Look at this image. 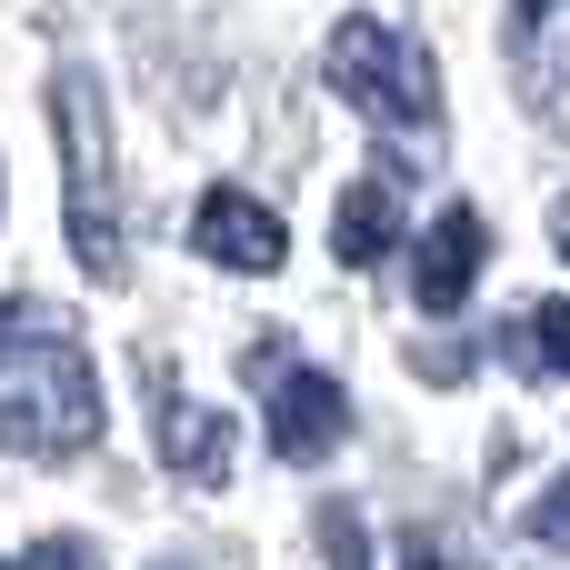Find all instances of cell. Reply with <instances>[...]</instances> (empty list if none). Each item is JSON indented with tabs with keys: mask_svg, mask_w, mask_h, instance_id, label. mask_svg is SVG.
<instances>
[{
	"mask_svg": "<svg viewBox=\"0 0 570 570\" xmlns=\"http://www.w3.org/2000/svg\"><path fill=\"white\" fill-rule=\"evenodd\" d=\"M0 421H10V451H20V461H70V451H90V431H100V381H90L80 341H70L40 301H10Z\"/></svg>",
	"mask_w": 570,
	"mask_h": 570,
	"instance_id": "1",
	"label": "cell"
},
{
	"mask_svg": "<svg viewBox=\"0 0 570 570\" xmlns=\"http://www.w3.org/2000/svg\"><path fill=\"white\" fill-rule=\"evenodd\" d=\"M321 70H331V90H341L361 120H381V130H421V120H431V60H421V40H401L391 20H341L331 50H321Z\"/></svg>",
	"mask_w": 570,
	"mask_h": 570,
	"instance_id": "2",
	"label": "cell"
},
{
	"mask_svg": "<svg viewBox=\"0 0 570 570\" xmlns=\"http://www.w3.org/2000/svg\"><path fill=\"white\" fill-rule=\"evenodd\" d=\"M60 140H70V240H80V271L90 281H120V220H110V170H100V110L90 90L70 80L60 90Z\"/></svg>",
	"mask_w": 570,
	"mask_h": 570,
	"instance_id": "3",
	"label": "cell"
},
{
	"mask_svg": "<svg viewBox=\"0 0 570 570\" xmlns=\"http://www.w3.org/2000/svg\"><path fill=\"white\" fill-rule=\"evenodd\" d=\"M190 240H200V261H220V271H240V281H271V271L291 261V230H281L250 190H210V200L190 210Z\"/></svg>",
	"mask_w": 570,
	"mask_h": 570,
	"instance_id": "4",
	"label": "cell"
},
{
	"mask_svg": "<svg viewBox=\"0 0 570 570\" xmlns=\"http://www.w3.org/2000/svg\"><path fill=\"white\" fill-rule=\"evenodd\" d=\"M481 261H491V230H481L471 200H451V210L421 230V250H411V301H421V311H461L471 281H481Z\"/></svg>",
	"mask_w": 570,
	"mask_h": 570,
	"instance_id": "5",
	"label": "cell"
},
{
	"mask_svg": "<svg viewBox=\"0 0 570 570\" xmlns=\"http://www.w3.org/2000/svg\"><path fill=\"white\" fill-rule=\"evenodd\" d=\"M341 421H351L341 381L281 371V391H271V451H281V461H331V451H341Z\"/></svg>",
	"mask_w": 570,
	"mask_h": 570,
	"instance_id": "6",
	"label": "cell"
},
{
	"mask_svg": "<svg viewBox=\"0 0 570 570\" xmlns=\"http://www.w3.org/2000/svg\"><path fill=\"white\" fill-rule=\"evenodd\" d=\"M511 60L541 110L570 100V0H511Z\"/></svg>",
	"mask_w": 570,
	"mask_h": 570,
	"instance_id": "7",
	"label": "cell"
},
{
	"mask_svg": "<svg viewBox=\"0 0 570 570\" xmlns=\"http://www.w3.org/2000/svg\"><path fill=\"white\" fill-rule=\"evenodd\" d=\"M150 391H160V461H170L180 481H220V471H230V421L200 411V401H180L160 371H150Z\"/></svg>",
	"mask_w": 570,
	"mask_h": 570,
	"instance_id": "8",
	"label": "cell"
},
{
	"mask_svg": "<svg viewBox=\"0 0 570 570\" xmlns=\"http://www.w3.org/2000/svg\"><path fill=\"white\" fill-rule=\"evenodd\" d=\"M391 230H401L391 180H351V190H341V210H331V250H341L351 271H371V261L391 250Z\"/></svg>",
	"mask_w": 570,
	"mask_h": 570,
	"instance_id": "9",
	"label": "cell"
},
{
	"mask_svg": "<svg viewBox=\"0 0 570 570\" xmlns=\"http://www.w3.org/2000/svg\"><path fill=\"white\" fill-rule=\"evenodd\" d=\"M521 361H531V371H561V381H570V301H541V311L521 321Z\"/></svg>",
	"mask_w": 570,
	"mask_h": 570,
	"instance_id": "10",
	"label": "cell"
},
{
	"mask_svg": "<svg viewBox=\"0 0 570 570\" xmlns=\"http://www.w3.org/2000/svg\"><path fill=\"white\" fill-rule=\"evenodd\" d=\"M531 531H541L551 551H570V471L551 481V491H541V511H531Z\"/></svg>",
	"mask_w": 570,
	"mask_h": 570,
	"instance_id": "11",
	"label": "cell"
},
{
	"mask_svg": "<svg viewBox=\"0 0 570 570\" xmlns=\"http://www.w3.org/2000/svg\"><path fill=\"white\" fill-rule=\"evenodd\" d=\"M551 230H561V261H570V200H561V220H551Z\"/></svg>",
	"mask_w": 570,
	"mask_h": 570,
	"instance_id": "12",
	"label": "cell"
}]
</instances>
